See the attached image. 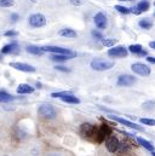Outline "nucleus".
I'll return each instance as SVG.
<instances>
[{"label":"nucleus","mask_w":155,"mask_h":156,"mask_svg":"<svg viewBox=\"0 0 155 156\" xmlns=\"http://www.w3.org/2000/svg\"><path fill=\"white\" fill-rule=\"evenodd\" d=\"M112 133H113V128H112L109 125H107V123H102L99 127L96 128V132H95V140H96L98 144H101V143H103L109 136H112Z\"/></svg>","instance_id":"obj_1"},{"label":"nucleus","mask_w":155,"mask_h":156,"mask_svg":"<svg viewBox=\"0 0 155 156\" xmlns=\"http://www.w3.org/2000/svg\"><path fill=\"white\" fill-rule=\"evenodd\" d=\"M91 68L93 70L97 72H104V70H109L114 67V62L113 61H108V59H102V58H95L91 61L90 63Z\"/></svg>","instance_id":"obj_2"},{"label":"nucleus","mask_w":155,"mask_h":156,"mask_svg":"<svg viewBox=\"0 0 155 156\" xmlns=\"http://www.w3.org/2000/svg\"><path fill=\"white\" fill-rule=\"evenodd\" d=\"M38 114L44 119H49V120H52L57 116V112L56 109L51 105V104H42L40 105L38 109Z\"/></svg>","instance_id":"obj_3"},{"label":"nucleus","mask_w":155,"mask_h":156,"mask_svg":"<svg viewBox=\"0 0 155 156\" xmlns=\"http://www.w3.org/2000/svg\"><path fill=\"white\" fill-rule=\"evenodd\" d=\"M41 50L44 52H51V53H55V55H72V56H77L75 52L70 51L69 48H63V47H59V46H42Z\"/></svg>","instance_id":"obj_4"},{"label":"nucleus","mask_w":155,"mask_h":156,"mask_svg":"<svg viewBox=\"0 0 155 156\" xmlns=\"http://www.w3.org/2000/svg\"><path fill=\"white\" fill-rule=\"evenodd\" d=\"M131 69L135 74H138L141 76H148V75H150V72H152L149 66H147L144 63H139V62L133 63L131 66Z\"/></svg>","instance_id":"obj_5"},{"label":"nucleus","mask_w":155,"mask_h":156,"mask_svg":"<svg viewBox=\"0 0 155 156\" xmlns=\"http://www.w3.org/2000/svg\"><path fill=\"white\" fill-rule=\"evenodd\" d=\"M128 55V50L124 46H113L108 50V56L113 58H125Z\"/></svg>","instance_id":"obj_6"},{"label":"nucleus","mask_w":155,"mask_h":156,"mask_svg":"<svg viewBox=\"0 0 155 156\" xmlns=\"http://www.w3.org/2000/svg\"><path fill=\"white\" fill-rule=\"evenodd\" d=\"M96 126H93L92 123L88 122H84L80 126V134L85 138H92L95 137V132H96Z\"/></svg>","instance_id":"obj_7"},{"label":"nucleus","mask_w":155,"mask_h":156,"mask_svg":"<svg viewBox=\"0 0 155 156\" xmlns=\"http://www.w3.org/2000/svg\"><path fill=\"white\" fill-rule=\"evenodd\" d=\"M29 24L33 28H40L46 24V17L41 13H33L29 17Z\"/></svg>","instance_id":"obj_8"},{"label":"nucleus","mask_w":155,"mask_h":156,"mask_svg":"<svg viewBox=\"0 0 155 156\" xmlns=\"http://www.w3.org/2000/svg\"><path fill=\"white\" fill-rule=\"evenodd\" d=\"M120 145H121V143L115 136H109L106 139V148L109 153H117Z\"/></svg>","instance_id":"obj_9"},{"label":"nucleus","mask_w":155,"mask_h":156,"mask_svg":"<svg viewBox=\"0 0 155 156\" xmlns=\"http://www.w3.org/2000/svg\"><path fill=\"white\" fill-rule=\"evenodd\" d=\"M137 82V79L132 75H128V74H125V75H120L117 78V86H122V87H130L132 85H135Z\"/></svg>","instance_id":"obj_10"},{"label":"nucleus","mask_w":155,"mask_h":156,"mask_svg":"<svg viewBox=\"0 0 155 156\" xmlns=\"http://www.w3.org/2000/svg\"><path fill=\"white\" fill-rule=\"evenodd\" d=\"M10 67L15 68L20 72H24V73H34L35 72V68L33 66L27 64V63H21V62H11Z\"/></svg>","instance_id":"obj_11"},{"label":"nucleus","mask_w":155,"mask_h":156,"mask_svg":"<svg viewBox=\"0 0 155 156\" xmlns=\"http://www.w3.org/2000/svg\"><path fill=\"white\" fill-rule=\"evenodd\" d=\"M109 117H110L112 120L116 121V122H119V123L126 126V127H130V128H133V129H137V131H143L142 127H139L138 125H136V123H133V122H131V121H128V120H126V119H124V117L115 116V115H109Z\"/></svg>","instance_id":"obj_12"},{"label":"nucleus","mask_w":155,"mask_h":156,"mask_svg":"<svg viewBox=\"0 0 155 156\" xmlns=\"http://www.w3.org/2000/svg\"><path fill=\"white\" fill-rule=\"evenodd\" d=\"M95 24L99 29H104L107 27V17H106V15L103 12H98L95 16Z\"/></svg>","instance_id":"obj_13"},{"label":"nucleus","mask_w":155,"mask_h":156,"mask_svg":"<svg viewBox=\"0 0 155 156\" xmlns=\"http://www.w3.org/2000/svg\"><path fill=\"white\" fill-rule=\"evenodd\" d=\"M20 46L17 42H11V44H7L5 45L2 48H1V55H11V53H16L18 51Z\"/></svg>","instance_id":"obj_14"},{"label":"nucleus","mask_w":155,"mask_h":156,"mask_svg":"<svg viewBox=\"0 0 155 156\" xmlns=\"http://www.w3.org/2000/svg\"><path fill=\"white\" fill-rule=\"evenodd\" d=\"M34 92V87H32L28 83H21L17 87V93L18 94H31Z\"/></svg>","instance_id":"obj_15"},{"label":"nucleus","mask_w":155,"mask_h":156,"mask_svg":"<svg viewBox=\"0 0 155 156\" xmlns=\"http://www.w3.org/2000/svg\"><path fill=\"white\" fill-rule=\"evenodd\" d=\"M59 35L61 37H64V38H70V39H74L77 38L78 34L74 29H70V28H64V29H61L59 30Z\"/></svg>","instance_id":"obj_16"},{"label":"nucleus","mask_w":155,"mask_h":156,"mask_svg":"<svg viewBox=\"0 0 155 156\" xmlns=\"http://www.w3.org/2000/svg\"><path fill=\"white\" fill-rule=\"evenodd\" d=\"M61 99H62L64 103H69V104H79V103H80V99H79L78 97H75V96H73L72 93H68V94L62 96Z\"/></svg>","instance_id":"obj_17"},{"label":"nucleus","mask_w":155,"mask_h":156,"mask_svg":"<svg viewBox=\"0 0 155 156\" xmlns=\"http://www.w3.org/2000/svg\"><path fill=\"white\" fill-rule=\"evenodd\" d=\"M137 142H138V144L139 145H142L146 150H148V151H154V145L150 143V142H148L147 139H144V138H137Z\"/></svg>","instance_id":"obj_18"},{"label":"nucleus","mask_w":155,"mask_h":156,"mask_svg":"<svg viewBox=\"0 0 155 156\" xmlns=\"http://www.w3.org/2000/svg\"><path fill=\"white\" fill-rule=\"evenodd\" d=\"M73 57L75 56H72V55H52L51 56V59L55 61V62H64V61H68V59H72Z\"/></svg>","instance_id":"obj_19"},{"label":"nucleus","mask_w":155,"mask_h":156,"mask_svg":"<svg viewBox=\"0 0 155 156\" xmlns=\"http://www.w3.org/2000/svg\"><path fill=\"white\" fill-rule=\"evenodd\" d=\"M27 51L34 56H41L44 53V51L41 50V47H38V46H34V45H29L27 46Z\"/></svg>","instance_id":"obj_20"},{"label":"nucleus","mask_w":155,"mask_h":156,"mask_svg":"<svg viewBox=\"0 0 155 156\" xmlns=\"http://www.w3.org/2000/svg\"><path fill=\"white\" fill-rule=\"evenodd\" d=\"M138 26L141 28H143V29H150L153 27V22L149 18H143V20H141L138 22Z\"/></svg>","instance_id":"obj_21"},{"label":"nucleus","mask_w":155,"mask_h":156,"mask_svg":"<svg viewBox=\"0 0 155 156\" xmlns=\"http://www.w3.org/2000/svg\"><path fill=\"white\" fill-rule=\"evenodd\" d=\"M11 101H13V97L10 93H7L5 91H0V103H7Z\"/></svg>","instance_id":"obj_22"},{"label":"nucleus","mask_w":155,"mask_h":156,"mask_svg":"<svg viewBox=\"0 0 155 156\" xmlns=\"http://www.w3.org/2000/svg\"><path fill=\"white\" fill-rule=\"evenodd\" d=\"M142 50H143V47H142V45H139V44L130 45V46H128V51H130L131 53H135V55H139V53L142 52Z\"/></svg>","instance_id":"obj_23"},{"label":"nucleus","mask_w":155,"mask_h":156,"mask_svg":"<svg viewBox=\"0 0 155 156\" xmlns=\"http://www.w3.org/2000/svg\"><path fill=\"white\" fill-rule=\"evenodd\" d=\"M136 7L139 10V12H146V11H148V10H149V2H148L147 0L139 1V2H138V5H137Z\"/></svg>","instance_id":"obj_24"},{"label":"nucleus","mask_w":155,"mask_h":156,"mask_svg":"<svg viewBox=\"0 0 155 156\" xmlns=\"http://www.w3.org/2000/svg\"><path fill=\"white\" fill-rule=\"evenodd\" d=\"M102 41V45L103 46H106V47H113V46H115V44H116V39H103L101 40Z\"/></svg>","instance_id":"obj_25"},{"label":"nucleus","mask_w":155,"mask_h":156,"mask_svg":"<svg viewBox=\"0 0 155 156\" xmlns=\"http://www.w3.org/2000/svg\"><path fill=\"white\" fill-rule=\"evenodd\" d=\"M139 121H141V123L147 125V126H155L154 119H147V117H143V119H141Z\"/></svg>","instance_id":"obj_26"},{"label":"nucleus","mask_w":155,"mask_h":156,"mask_svg":"<svg viewBox=\"0 0 155 156\" xmlns=\"http://www.w3.org/2000/svg\"><path fill=\"white\" fill-rule=\"evenodd\" d=\"M115 10H117L120 13H125V15H127V13L131 12V10L128 7H125V6H121V5H116Z\"/></svg>","instance_id":"obj_27"},{"label":"nucleus","mask_w":155,"mask_h":156,"mask_svg":"<svg viewBox=\"0 0 155 156\" xmlns=\"http://www.w3.org/2000/svg\"><path fill=\"white\" fill-rule=\"evenodd\" d=\"M13 5V0H0V7H11Z\"/></svg>","instance_id":"obj_28"},{"label":"nucleus","mask_w":155,"mask_h":156,"mask_svg":"<svg viewBox=\"0 0 155 156\" xmlns=\"http://www.w3.org/2000/svg\"><path fill=\"white\" fill-rule=\"evenodd\" d=\"M69 92H66V91H63V92H53V93H51V97L52 98H61L62 96H64V94H68Z\"/></svg>","instance_id":"obj_29"},{"label":"nucleus","mask_w":155,"mask_h":156,"mask_svg":"<svg viewBox=\"0 0 155 156\" xmlns=\"http://www.w3.org/2000/svg\"><path fill=\"white\" fill-rule=\"evenodd\" d=\"M55 69L56 70H59V72H63V73H69L70 72V69L67 68V67H64V66H56Z\"/></svg>","instance_id":"obj_30"},{"label":"nucleus","mask_w":155,"mask_h":156,"mask_svg":"<svg viewBox=\"0 0 155 156\" xmlns=\"http://www.w3.org/2000/svg\"><path fill=\"white\" fill-rule=\"evenodd\" d=\"M92 37H93V38H96L97 40L103 39V34H102L101 32H98V30H92Z\"/></svg>","instance_id":"obj_31"},{"label":"nucleus","mask_w":155,"mask_h":156,"mask_svg":"<svg viewBox=\"0 0 155 156\" xmlns=\"http://www.w3.org/2000/svg\"><path fill=\"white\" fill-rule=\"evenodd\" d=\"M4 35L5 37H16L17 35V32H15V30H7V32L4 33Z\"/></svg>","instance_id":"obj_32"},{"label":"nucleus","mask_w":155,"mask_h":156,"mask_svg":"<svg viewBox=\"0 0 155 156\" xmlns=\"http://www.w3.org/2000/svg\"><path fill=\"white\" fill-rule=\"evenodd\" d=\"M18 18H20V16H18V13H12V15H11V20H12L13 22H16V21L18 20Z\"/></svg>","instance_id":"obj_33"},{"label":"nucleus","mask_w":155,"mask_h":156,"mask_svg":"<svg viewBox=\"0 0 155 156\" xmlns=\"http://www.w3.org/2000/svg\"><path fill=\"white\" fill-rule=\"evenodd\" d=\"M70 2H72L73 5H82L84 1H81V0H70Z\"/></svg>","instance_id":"obj_34"},{"label":"nucleus","mask_w":155,"mask_h":156,"mask_svg":"<svg viewBox=\"0 0 155 156\" xmlns=\"http://www.w3.org/2000/svg\"><path fill=\"white\" fill-rule=\"evenodd\" d=\"M147 61L149 62V63H153V64H155V57H147Z\"/></svg>","instance_id":"obj_35"},{"label":"nucleus","mask_w":155,"mask_h":156,"mask_svg":"<svg viewBox=\"0 0 155 156\" xmlns=\"http://www.w3.org/2000/svg\"><path fill=\"white\" fill-rule=\"evenodd\" d=\"M149 46H150L152 48H154V50H155V41H150V42H149Z\"/></svg>","instance_id":"obj_36"},{"label":"nucleus","mask_w":155,"mask_h":156,"mask_svg":"<svg viewBox=\"0 0 155 156\" xmlns=\"http://www.w3.org/2000/svg\"><path fill=\"white\" fill-rule=\"evenodd\" d=\"M35 86H37L38 88H41V83H40V82H37V83H35Z\"/></svg>","instance_id":"obj_37"},{"label":"nucleus","mask_w":155,"mask_h":156,"mask_svg":"<svg viewBox=\"0 0 155 156\" xmlns=\"http://www.w3.org/2000/svg\"><path fill=\"white\" fill-rule=\"evenodd\" d=\"M152 155H153V156H155V151H152Z\"/></svg>","instance_id":"obj_38"},{"label":"nucleus","mask_w":155,"mask_h":156,"mask_svg":"<svg viewBox=\"0 0 155 156\" xmlns=\"http://www.w3.org/2000/svg\"><path fill=\"white\" fill-rule=\"evenodd\" d=\"M120 1H130V0H120Z\"/></svg>","instance_id":"obj_39"},{"label":"nucleus","mask_w":155,"mask_h":156,"mask_svg":"<svg viewBox=\"0 0 155 156\" xmlns=\"http://www.w3.org/2000/svg\"><path fill=\"white\" fill-rule=\"evenodd\" d=\"M0 59H2V56H1V55H0Z\"/></svg>","instance_id":"obj_40"},{"label":"nucleus","mask_w":155,"mask_h":156,"mask_svg":"<svg viewBox=\"0 0 155 156\" xmlns=\"http://www.w3.org/2000/svg\"><path fill=\"white\" fill-rule=\"evenodd\" d=\"M154 6H155V1H154Z\"/></svg>","instance_id":"obj_41"},{"label":"nucleus","mask_w":155,"mask_h":156,"mask_svg":"<svg viewBox=\"0 0 155 156\" xmlns=\"http://www.w3.org/2000/svg\"><path fill=\"white\" fill-rule=\"evenodd\" d=\"M51 156H56V155H51Z\"/></svg>","instance_id":"obj_42"},{"label":"nucleus","mask_w":155,"mask_h":156,"mask_svg":"<svg viewBox=\"0 0 155 156\" xmlns=\"http://www.w3.org/2000/svg\"><path fill=\"white\" fill-rule=\"evenodd\" d=\"M154 16H155V12H154Z\"/></svg>","instance_id":"obj_43"}]
</instances>
